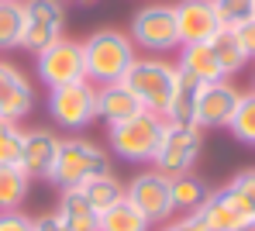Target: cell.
<instances>
[{
  "label": "cell",
  "instance_id": "cell-10",
  "mask_svg": "<svg viewBox=\"0 0 255 231\" xmlns=\"http://www.w3.org/2000/svg\"><path fill=\"white\" fill-rule=\"evenodd\" d=\"M21 10H24V35H21L24 52L38 55L55 38H62V31H66L62 0H21Z\"/></svg>",
  "mask_w": 255,
  "mask_h": 231
},
{
  "label": "cell",
  "instance_id": "cell-14",
  "mask_svg": "<svg viewBox=\"0 0 255 231\" xmlns=\"http://www.w3.org/2000/svg\"><path fill=\"white\" fill-rule=\"evenodd\" d=\"M31 107H35V90L28 83V76L14 62L0 59V117L21 124L31 114Z\"/></svg>",
  "mask_w": 255,
  "mask_h": 231
},
{
  "label": "cell",
  "instance_id": "cell-5",
  "mask_svg": "<svg viewBox=\"0 0 255 231\" xmlns=\"http://www.w3.org/2000/svg\"><path fill=\"white\" fill-rule=\"evenodd\" d=\"M128 38L134 48L148 52V55H172L179 52V31H176V14L172 3H145L131 14L128 24Z\"/></svg>",
  "mask_w": 255,
  "mask_h": 231
},
{
  "label": "cell",
  "instance_id": "cell-8",
  "mask_svg": "<svg viewBox=\"0 0 255 231\" xmlns=\"http://www.w3.org/2000/svg\"><path fill=\"white\" fill-rule=\"evenodd\" d=\"M35 76L42 80L48 90L55 87H69V83H83L86 80V59H83V42L73 38H55L48 48L35 55Z\"/></svg>",
  "mask_w": 255,
  "mask_h": 231
},
{
  "label": "cell",
  "instance_id": "cell-11",
  "mask_svg": "<svg viewBox=\"0 0 255 231\" xmlns=\"http://www.w3.org/2000/svg\"><path fill=\"white\" fill-rule=\"evenodd\" d=\"M193 214H197V221H200L207 231H235L238 225H245V221L255 218V211L228 183L211 190L207 200H204Z\"/></svg>",
  "mask_w": 255,
  "mask_h": 231
},
{
  "label": "cell",
  "instance_id": "cell-31",
  "mask_svg": "<svg viewBox=\"0 0 255 231\" xmlns=\"http://www.w3.org/2000/svg\"><path fill=\"white\" fill-rule=\"evenodd\" d=\"M159 231H207V228L197 221V214H176L166 225H159Z\"/></svg>",
  "mask_w": 255,
  "mask_h": 231
},
{
  "label": "cell",
  "instance_id": "cell-26",
  "mask_svg": "<svg viewBox=\"0 0 255 231\" xmlns=\"http://www.w3.org/2000/svg\"><path fill=\"white\" fill-rule=\"evenodd\" d=\"M100 231H152V225L128 200H118L111 211L100 214Z\"/></svg>",
  "mask_w": 255,
  "mask_h": 231
},
{
  "label": "cell",
  "instance_id": "cell-29",
  "mask_svg": "<svg viewBox=\"0 0 255 231\" xmlns=\"http://www.w3.org/2000/svg\"><path fill=\"white\" fill-rule=\"evenodd\" d=\"M228 186H231V190H235V193H238V197L255 211V166L242 169V173H235V176L228 180Z\"/></svg>",
  "mask_w": 255,
  "mask_h": 231
},
{
  "label": "cell",
  "instance_id": "cell-12",
  "mask_svg": "<svg viewBox=\"0 0 255 231\" xmlns=\"http://www.w3.org/2000/svg\"><path fill=\"white\" fill-rule=\"evenodd\" d=\"M242 90L231 80H217V83H204L197 93V111H193V124L200 131H217L231 124V114L238 107Z\"/></svg>",
  "mask_w": 255,
  "mask_h": 231
},
{
  "label": "cell",
  "instance_id": "cell-15",
  "mask_svg": "<svg viewBox=\"0 0 255 231\" xmlns=\"http://www.w3.org/2000/svg\"><path fill=\"white\" fill-rule=\"evenodd\" d=\"M59 135L52 128H24V148H21V169L28 180H48L52 162L59 155Z\"/></svg>",
  "mask_w": 255,
  "mask_h": 231
},
{
  "label": "cell",
  "instance_id": "cell-19",
  "mask_svg": "<svg viewBox=\"0 0 255 231\" xmlns=\"http://www.w3.org/2000/svg\"><path fill=\"white\" fill-rule=\"evenodd\" d=\"M76 190L86 197V204H90L97 214H104V211H111L118 200H125V183L114 176V169H111V173H100V176H93V180H86V183L76 186Z\"/></svg>",
  "mask_w": 255,
  "mask_h": 231
},
{
  "label": "cell",
  "instance_id": "cell-6",
  "mask_svg": "<svg viewBox=\"0 0 255 231\" xmlns=\"http://www.w3.org/2000/svg\"><path fill=\"white\" fill-rule=\"evenodd\" d=\"M200 152H204V131L197 124H169L166 121V131H162V141L155 148L152 169H159L169 180L183 176V173H193Z\"/></svg>",
  "mask_w": 255,
  "mask_h": 231
},
{
  "label": "cell",
  "instance_id": "cell-36",
  "mask_svg": "<svg viewBox=\"0 0 255 231\" xmlns=\"http://www.w3.org/2000/svg\"><path fill=\"white\" fill-rule=\"evenodd\" d=\"M252 90H255V73H252Z\"/></svg>",
  "mask_w": 255,
  "mask_h": 231
},
{
  "label": "cell",
  "instance_id": "cell-2",
  "mask_svg": "<svg viewBox=\"0 0 255 231\" xmlns=\"http://www.w3.org/2000/svg\"><path fill=\"white\" fill-rule=\"evenodd\" d=\"M100 173H111V152L83 135H69L59 141V155L52 162L48 183L59 190H76Z\"/></svg>",
  "mask_w": 255,
  "mask_h": 231
},
{
  "label": "cell",
  "instance_id": "cell-21",
  "mask_svg": "<svg viewBox=\"0 0 255 231\" xmlns=\"http://www.w3.org/2000/svg\"><path fill=\"white\" fill-rule=\"evenodd\" d=\"M169 190H172V207H176V214H193V211L207 200V193H211V186L204 183L197 173L172 176Z\"/></svg>",
  "mask_w": 255,
  "mask_h": 231
},
{
  "label": "cell",
  "instance_id": "cell-24",
  "mask_svg": "<svg viewBox=\"0 0 255 231\" xmlns=\"http://www.w3.org/2000/svg\"><path fill=\"white\" fill-rule=\"evenodd\" d=\"M24 35V10L17 0H0V52H17Z\"/></svg>",
  "mask_w": 255,
  "mask_h": 231
},
{
  "label": "cell",
  "instance_id": "cell-1",
  "mask_svg": "<svg viewBox=\"0 0 255 231\" xmlns=\"http://www.w3.org/2000/svg\"><path fill=\"white\" fill-rule=\"evenodd\" d=\"M83 59H86V80L93 87L121 83L131 62L138 59V48L121 28H100L83 42Z\"/></svg>",
  "mask_w": 255,
  "mask_h": 231
},
{
  "label": "cell",
  "instance_id": "cell-22",
  "mask_svg": "<svg viewBox=\"0 0 255 231\" xmlns=\"http://www.w3.org/2000/svg\"><path fill=\"white\" fill-rule=\"evenodd\" d=\"M204 83H197L193 76L179 73V83H176V93L169 100V111H166V121L169 124H193V111H197V93H200Z\"/></svg>",
  "mask_w": 255,
  "mask_h": 231
},
{
  "label": "cell",
  "instance_id": "cell-17",
  "mask_svg": "<svg viewBox=\"0 0 255 231\" xmlns=\"http://www.w3.org/2000/svg\"><path fill=\"white\" fill-rule=\"evenodd\" d=\"M141 114V104L134 100V93L128 90L125 83H107V87H97V117L111 128V124H121L128 117Z\"/></svg>",
  "mask_w": 255,
  "mask_h": 231
},
{
  "label": "cell",
  "instance_id": "cell-32",
  "mask_svg": "<svg viewBox=\"0 0 255 231\" xmlns=\"http://www.w3.org/2000/svg\"><path fill=\"white\" fill-rule=\"evenodd\" d=\"M35 231H69V228H66L62 218L52 211V214H38V218H35Z\"/></svg>",
  "mask_w": 255,
  "mask_h": 231
},
{
  "label": "cell",
  "instance_id": "cell-28",
  "mask_svg": "<svg viewBox=\"0 0 255 231\" xmlns=\"http://www.w3.org/2000/svg\"><path fill=\"white\" fill-rule=\"evenodd\" d=\"M21 148H24V128L17 121L0 117V166H21Z\"/></svg>",
  "mask_w": 255,
  "mask_h": 231
},
{
  "label": "cell",
  "instance_id": "cell-33",
  "mask_svg": "<svg viewBox=\"0 0 255 231\" xmlns=\"http://www.w3.org/2000/svg\"><path fill=\"white\" fill-rule=\"evenodd\" d=\"M238 38H242V48L249 52V59H255V17L238 28Z\"/></svg>",
  "mask_w": 255,
  "mask_h": 231
},
{
  "label": "cell",
  "instance_id": "cell-4",
  "mask_svg": "<svg viewBox=\"0 0 255 231\" xmlns=\"http://www.w3.org/2000/svg\"><path fill=\"white\" fill-rule=\"evenodd\" d=\"M162 131H166V117H159V114H152V111H141V114L128 117L121 124H111V128H107V145H111V152H114L121 162L152 166L155 148H159V141H162Z\"/></svg>",
  "mask_w": 255,
  "mask_h": 231
},
{
  "label": "cell",
  "instance_id": "cell-3",
  "mask_svg": "<svg viewBox=\"0 0 255 231\" xmlns=\"http://www.w3.org/2000/svg\"><path fill=\"white\" fill-rule=\"evenodd\" d=\"M121 83L134 93V100L141 104V111H152V114L166 117L169 100H172V93H176V83H179V69H176L172 59H162V55H155V59H134Z\"/></svg>",
  "mask_w": 255,
  "mask_h": 231
},
{
  "label": "cell",
  "instance_id": "cell-7",
  "mask_svg": "<svg viewBox=\"0 0 255 231\" xmlns=\"http://www.w3.org/2000/svg\"><path fill=\"white\" fill-rule=\"evenodd\" d=\"M125 200L148 221V225H166L169 218H176L172 207V190L169 176H162L159 169H141L125 183Z\"/></svg>",
  "mask_w": 255,
  "mask_h": 231
},
{
  "label": "cell",
  "instance_id": "cell-25",
  "mask_svg": "<svg viewBox=\"0 0 255 231\" xmlns=\"http://www.w3.org/2000/svg\"><path fill=\"white\" fill-rule=\"evenodd\" d=\"M228 131L235 135V141L252 145V148H255V90H242L238 107H235V114H231Z\"/></svg>",
  "mask_w": 255,
  "mask_h": 231
},
{
  "label": "cell",
  "instance_id": "cell-18",
  "mask_svg": "<svg viewBox=\"0 0 255 231\" xmlns=\"http://www.w3.org/2000/svg\"><path fill=\"white\" fill-rule=\"evenodd\" d=\"M55 214L62 218V225L69 231H100V214L86 204V197L80 190H59Z\"/></svg>",
  "mask_w": 255,
  "mask_h": 231
},
{
  "label": "cell",
  "instance_id": "cell-23",
  "mask_svg": "<svg viewBox=\"0 0 255 231\" xmlns=\"http://www.w3.org/2000/svg\"><path fill=\"white\" fill-rule=\"evenodd\" d=\"M31 180L21 166H0V211H21L28 200Z\"/></svg>",
  "mask_w": 255,
  "mask_h": 231
},
{
  "label": "cell",
  "instance_id": "cell-13",
  "mask_svg": "<svg viewBox=\"0 0 255 231\" xmlns=\"http://www.w3.org/2000/svg\"><path fill=\"white\" fill-rule=\"evenodd\" d=\"M172 14H176V31H179L183 45L211 42L221 31V21H217V10L211 0H176Z\"/></svg>",
  "mask_w": 255,
  "mask_h": 231
},
{
  "label": "cell",
  "instance_id": "cell-27",
  "mask_svg": "<svg viewBox=\"0 0 255 231\" xmlns=\"http://www.w3.org/2000/svg\"><path fill=\"white\" fill-rule=\"evenodd\" d=\"M211 3L217 10L221 28H228V31H238L245 21L255 17V0H211Z\"/></svg>",
  "mask_w": 255,
  "mask_h": 231
},
{
  "label": "cell",
  "instance_id": "cell-16",
  "mask_svg": "<svg viewBox=\"0 0 255 231\" xmlns=\"http://www.w3.org/2000/svg\"><path fill=\"white\" fill-rule=\"evenodd\" d=\"M176 69L193 76L197 83H217V80H228L217 55H214L211 42H200V45H179L176 52Z\"/></svg>",
  "mask_w": 255,
  "mask_h": 231
},
{
  "label": "cell",
  "instance_id": "cell-9",
  "mask_svg": "<svg viewBox=\"0 0 255 231\" xmlns=\"http://www.w3.org/2000/svg\"><path fill=\"white\" fill-rule=\"evenodd\" d=\"M48 114L62 131H83L97 121V87L83 83H69V87H55L48 90Z\"/></svg>",
  "mask_w": 255,
  "mask_h": 231
},
{
  "label": "cell",
  "instance_id": "cell-35",
  "mask_svg": "<svg viewBox=\"0 0 255 231\" xmlns=\"http://www.w3.org/2000/svg\"><path fill=\"white\" fill-rule=\"evenodd\" d=\"M66 3H76V7H86V3H93V0H66Z\"/></svg>",
  "mask_w": 255,
  "mask_h": 231
},
{
  "label": "cell",
  "instance_id": "cell-37",
  "mask_svg": "<svg viewBox=\"0 0 255 231\" xmlns=\"http://www.w3.org/2000/svg\"><path fill=\"white\" fill-rule=\"evenodd\" d=\"M17 3H21V0H17Z\"/></svg>",
  "mask_w": 255,
  "mask_h": 231
},
{
  "label": "cell",
  "instance_id": "cell-20",
  "mask_svg": "<svg viewBox=\"0 0 255 231\" xmlns=\"http://www.w3.org/2000/svg\"><path fill=\"white\" fill-rule=\"evenodd\" d=\"M211 48H214V55H217V62H221V69H224V76H228V80H231L235 73H242V69L252 62V59H249V52L242 48L238 31L221 28V31L211 38Z\"/></svg>",
  "mask_w": 255,
  "mask_h": 231
},
{
  "label": "cell",
  "instance_id": "cell-34",
  "mask_svg": "<svg viewBox=\"0 0 255 231\" xmlns=\"http://www.w3.org/2000/svg\"><path fill=\"white\" fill-rule=\"evenodd\" d=\"M235 231H255V218H252V221H245V225H238Z\"/></svg>",
  "mask_w": 255,
  "mask_h": 231
},
{
  "label": "cell",
  "instance_id": "cell-30",
  "mask_svg": "<svg viewBox=\"0 0 255 231\" xmlns=\"http://www.w3.org/2000/svg\"><path fill=\"white\" fill-rule=\"evenodd\" d=\"M0 231H35V218L24 211H0Z\"/></svg>",
  "mask_w": 255,
  "mask_h": 231
}]
</instances>
